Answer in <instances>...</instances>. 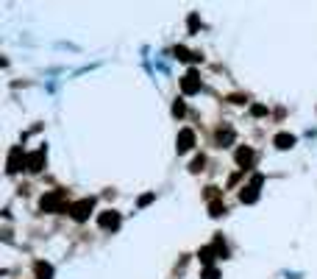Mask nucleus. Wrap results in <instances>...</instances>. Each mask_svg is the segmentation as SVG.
<instances>
[{
    "mask_svg": "<svg viewBox=\"0 0 317 279\" xmlns=\"http://www.w3.org/2000/svg\"><path fill=\"white\" fill-rule=\"evenodd\" d=\"M64 195H67L64 190L48 193V195H45V198L39 201V207H42L45 212H59V209H61V201H64Z\"/></svg>",
    "mask_w": 317,
    "mask_h": 279,
    "instance_id": "f257e3e1",
    "label": "nucleus"
},
{
    "mask_svg": "<svg viewBox=\"0 0 317 279\" xmlns=\"http://www.w3.org/2000/svg\"><path fill=\"white\" fill-rule=\"evenodd\" d=\"M92 204H95L92 198H81V201H75V204L70 207V215H73L75 221H86V218H89V212H92Z\"/></svg>",
    "mask_w": 317,
    "mask_h": 279,
    "instance_id": "f03ea898",
    "label": "nucleus"
},
{
    "mask_svg": "<svg viewBox=\"0 0 317 279\" xmlns=\"http://www.w3.org/2000/svg\"><path fill=\"white\" fill-rule=\"evenodd\" d=\"M181 89H184L187 95H195L197 89H200V79H197V73H195V70H189L187 76L181 79Z\"/></svg>",
    "mask_w": 317,
    "mask_h": 279,
    "instance_id": "7ed1b4c3",
    "label": "nucleus"
},
{
    "mask_svg": "<svg viewBox=\"0 0 317 279\" xmlns=\"http://www.w3.org/2000/svg\"><path fill=\"white\" fill-rule=\"evenodd\" d=\"M23 165H28V159L23 157V148H20V145H14V148H11V154H9V173H17Z\"/></svg>",
    "mask_w": 317,
    "mask_h": 279,
    "instance_id": "20e7f679",
    "label": "nucleus"
},
{
    "mask_svg": "<svg viewBox=\"0 0 317 279\" xmlns=\"http://www.w3.org/2000/svg\"><path fill=\"white\" fill-rule=\"evenodd\" d=\"M98 223H100L103 229H117V226H120V212H114V209H106L100 218H98Z\"/></svg>",
    "mask_w": 317,
    "mask_h": 279,
    "instance_id": "39448f33",
    "label": "nucleus"
},
{
    "mask_svg": "<svg viewBox=\"0 0 317 279\" xmlns=\"http://www.w3.org/2000/svg\"><path fill=\"white\" fill-rule=\"evenodd\" d=\"M192 145H195V131H192V129H181L178 131V151L184 154V151H189Z\"/></svg>",
    "mask_w": 317,
    "mask_h": 279,
    "instance_id": "423d86ee",
    "label": "nucleus"
},
{
    "mask_svg": "<svg viewBox=\"0 0 317 279\" xmlns=\"http://www.w3.org/2000/svg\"><path fill=\"white\" fill-rule=\"evenodd\" d=\"M237 165H242V170L253 165V148H248V145H242V148L237 151Z\"/></svg>",
    "mask_w": 317,
    "mask_h": 279,
    "instance_id": "0eeeda50",
    "label": "nucleus"
},
{
    "mask_svg": "<svg viewBox=\"0 0 317 279\" xmlns=\"http://www.w3.org/2000/svg\"><path fill=\"white\" fill-rule=\"evenodd\" d=\"M42 165H45V148H39L36 154H31V157H28V170L39 173V170H42Z\"/></svg>",
    "mask_w": 317,
    "mask_h": 279,
    "instance_id": "6e6552de",
    "label": "nucleus"
},
{
    "mask_svg": "<svg viewBox=\"0 0 317 279\" xmlns=\"http://www.w3.org/2000/svg\"><path fill=\"white\" fill-rule=\"evenodd\" d=\"M259 187H253V184H250V187H242V193H240V201L242 204H253V201L259 198Z\"/></svg>",
    "mask_w": 317,
    "mask_h": 279,
    "instance_id": "1a4fd4ad",
    "label": "nucleus"
},
{
    "mask_svg": "<svg viewBox=\"0 0 317 279\" xmlns=\"http://www.w3.org/2000/svg\"><path fill=\"white\" fill-rule=\"evenodd\" d=\"M197 260L203 262V265H212V262H215V249H212V246H203V249L197 251Z\"/></svg>",
    "mask_w": 317,
    "mask_h": 279,
    "instance_id": "9d476101",
    "label": "nucleus"
},
{
    "mask_svg": "<svg viewBox=\"0 0 317 279\" xmlns=\"http://www.w3.org/2000/svg\"><path fill=\"white\" fill-rule=\"evenodd\" d=\"M292 145H295V137H292V134H278V137H275V148L287 151V148H292Z\"/></svg>",
    "mask_w": 317,
    "mask_h": 279,
    "instance_id": "9b49d317",
    "label": "nucleus"
},
{
    "mask_svg": "<svg viewBox=\"0 0 317 279\" xmlns=\"http://www.w3.org/2000/svg\"><path fill=\"white\" fill-rule=\"evenodd\" d=\"M36 274H39L42 279H50V277H53V268L48 265V262H42V260H39V262H36Z\"/></svg>",
    "mask_w": 317,
    "mask_h": 279,
    "instance_id": "f8f14e48",
    "label": "nucleus"
},
{
    "mask_svg": "<svg viewBox=\"0 0 317 279\" xmlns=\"http://www.w3.org/2000/svg\"><path fill=\"white\" fill-rule=\"evenodd\" d=\"M209 209H212V215H215V218L225 215V204H223V201H212V207H209Z\"/></svg>",
    "mask_w": 317,
    "mask_h": 279,
    "instance_id": "ddd939ff",
    "label": "nucleus"
},
{
    "mask_svg": "<svg viewBox=\"0 0 317 279\" xmlns=\"http://www.w3.org/2000/svg\"><path fill=\"white\" fill-rule=\"evenodd\" d=\"M203 165H206V157H195V159H192V165H189V170L197 173V170H203Z\"/></svg>",
    "mask_w": 317,
    "mask_h": 279,
    "instance_id": "4468645a",
    "label": "nucleus"
},
{
    "mask_svg": "<svg viewBox=\"0 0 317 279\" xmlns=\"http://www.w3.org/2000/svg\"><path fill=\"white\" fill-rule=\"evenodd\" d=\"M215 249H217V254H220V257H228V249H225V243H223V237H220V235L215 237Z\"/></svg>",
    "mask_w": 317,
    "mask_h": 279,
    "instance_id": "2eb2a0df",
    "label": "nucleus"
},
{
    "mask_svg": "<svg viewBox=\"0 0 317 279\" xmlns=\"http://www.w3.org/2000/svg\"><path fill=\"white\" fill-rule=\"evenodd\" d=\"M184 112H187V106H184V101H175V104H172V114H175V117H181Z\"/></svg>",
    "mask_w": 317,
    "mask_h": 279,
    "instance_id": "dca6fc26",
    "label": "nucleus"
},
{
    "mask_svg": "<svg viewBox=\"0 0 317 279\" xmlns=\"http://www.w3.org/2000/svg\"><path fill=\"white\" fill-rule=\"evenodd\" d=\"M231 140H234V131H231V129L220 131V142H231Z\"/></svg>",
    "mask_w": 317,
    "mask_h": 279,
    "instance_id": "f3484780",
    "label": "nucleus"
},
{
    "mask_svg": "<svg viewBox=\"0 0 317 279\" xmlns=\"http://www.w3.org/2000/svg\"><path fill=\"white\" fill-rule=\"evenodd\" d=\"M203 279H220V274H217V268H206L203 271Z\"/></svg>",
    "mask_w": 317,
    "mask_h": 279,
    "instance_id": "a211bd4d",
    "label": "nucleus"
},
{
    "mask_svg": "<svg viewBox=\"0 0 317 279\" xmlns=\"http://www.w3.org/2000/svg\"><path fill=\"white\" fill-rule=\"evenodd\" d=\"M250 112L256 114V117H262V114H267V106H262V104H256V106H253V109H250Z\"/></svg>",
    "mask_w": 317,
    "mask_h": 279,
    "instance_id": "6ab92c4d",
    "label": "nucleus"
},
{
    "mask_svg": "<svg viewBox=\"0 0 317 279\" xmlns=\"http://www.w3.org/2000/svg\"><path fill=\"white\" fill-rule=\"evenodd\" d=\"M150 201H153V193H147V195H142V198H139V207H145V204H150Z\"/></svg>",
    "mask_w": 317,
    "mask_h": 279,
    "instance_id": "aec40b11",
    "label": "nucleus"
},
{
    "mask_svg": "<svg viewBox=\"0 0 317 279\" xmlns=\"http://www.w3.org/2000/svg\"><path fill=\"white\" fill-rule=\"evenodd\" d=\"M217 195V187H206V198H215Z\"/></svg>",
    "mask_w": 317,
    "mask_h": 279,
    "instance_id": "412c9836",
    "label": "nucleus"
}]
</instances>
